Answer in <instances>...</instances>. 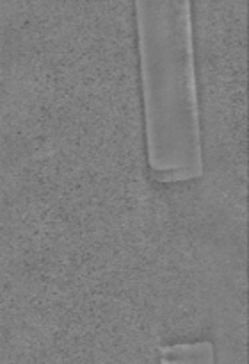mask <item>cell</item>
Instances as JSON below:
<instances>
[{
  "label": "cell",
  "instance_id": "1",
  "mask_svg": "<svg viewBox=\"0 0 249 364\" xmlns=\"http://www.w3.org/2000/svg\"><path fill=\"white\" fill-rule=\"evenodd\" d=\"M159 364H216L212 339L191 338L162 343Z\"/></svg>",
  "mask_w": 249,
  "mask_h": 364
},
{
  "label": "cell",
  "instance_id": "2",
  "mask_svg": "<svg viewBox=\"0 0 249 364\" xmlns=\"http://www.w3.org/2000/svg\"><path fill=\"white\" fill-rule=\"evenodd\" d=\"M214 355L216 364H245L244 346L242 343H231V345H214Z\"/></svg>",
  "mask_w": 249,
  "mask_h": 364
}]
</instances>
